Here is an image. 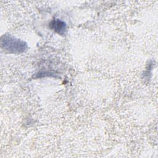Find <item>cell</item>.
I'll list each match as a JSON object with an SVG mask.
<instances>
[{
	"label": "cell",
	"instance_id": "cell-2",
	"mask_svg": "<svg viewBox=\"0 0 158 158\" xmlns=\"http://www.w3.org/2000/svg\"><path fill=\"white\" fill-rule=\"evenodd\" d=\"M50 28L61 35H65L67 33V25L65 23L59 19H54L49 24Z\"/></svg>",
	"mask_w": 158,
	"mask_h": 158
},
{
	"label": "cell",
	"instance_id": "cell-1",
	"mask_svg": "<svg viewBox=\"0 0 158 158\" xmlns=\"http://www.w3.org/2000/svg\"><path fill=\"white\" fill-rule=\"evenodd\" d=\"M1 46L11 53H22L27 48V45L24 41L9 35H5L2 37Z\"/></svg>",
	"mask_w": 158,
	"mask_h": 158
}]
</instances>
